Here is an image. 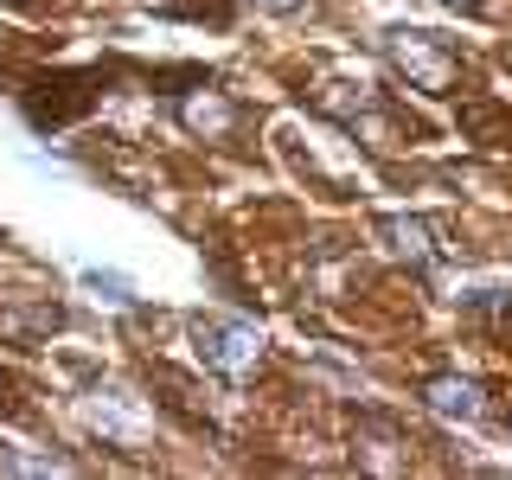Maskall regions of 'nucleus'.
Instances as JSON below:
<instances>
[{"instance_id": "5", "label": "nucleus", "mask_w": 512, "mask_h": 480, "mask_svg": "<svg viewBox=\"0 0 512 480\" xmlns=\"http://www.w3.org/2000/svg\"><path fill=\"white\" fill-rule=\"evenodd\" d=\"M180 122L192 128V135H205V141H218V135H231V122H237V109L224 103L218 90H205V96H186L180 103Z\"/></svg>"}, {"instance_id": "7", "label": "nucleus", "mask_w": 512, "mask_h": 480, "mask_svg": "<svg viewBox=\"0 0 512 480\" xmlns=\"http://www.w3.org/2000/svg\"><path fill=\"white\" fill-rule=\"evenodd\" d=\"M0 474H71L64 455H0Z\"/></svg>"}, {"instance_id": "1", "label": "nucleus", "mask_w": 512, "mask_h": 480, "mask_svg": "<svg viewBox=\"0 0 512 480\" xmlns=\"http://www.w3.org/2000/svg\"><path fill=\"white\" fill-rule=\"evenodd\" d=\"M378 52L397 77H410V90L448 96L461 84V58L448 52V39H436V32H423V26H384Z\"/></svg>"}, {"instance_id": "8", "label": "nucleus", "mask_w": 512, "mask_h": 480, "mask_svg": "<svg viewBox=\"0 0 512 480\" xmlns=\"http://www.w3.org/2000/svg\"><path fill=\"white\" fill-rule=\"evenodd\" d=\"M250 7H263V13H301L308 0H250Z\"/></svg>"}, {"instance_id": "3", "label": "nucleus", "mask_w": 512, "mask_h": 480, "mask_svg": "<svg viewBox=\"0 0 512 480\" xmlns=\"http://www.w3.org/2000/svg\"><path fill=\"white\" fill-rule=\"evenodd\" d=\"M423 404H429V416L461 423V429H474V423H487V416H493V397L480 391L474 378H455V372L429 378V384H423Z\"/></svg>"}, {"instance_id": "2", "label": "nucleus", "mask_w": 512, "mask_h": 480, "mask_svg": "<svg viewBox=\"0 0 512 480\" xmlns=\"http://www.w3.org/2000/svg\"><path fill=\"white\" fill-rule=\"evenodd\" d=\"M186 340L199 352V365L218 372V378H250L256 365H263V333L237 314H192Z\"/></svg>"}, {"instance_id": "4", "label": "nucleus", "mask_w": 512, "mask_h": 480, "mask_svg": "<svg viewBox=\"0 0 512 480\" xmlns=\"http://www.w3.org/2000/svg\"><path fill=\"white\" fill-rule=\"evenodd\" d=\"M372 237H378V250L391 256V263H416V269H429V263L442 256L436 224H429V218H378V224H372Z\"/></svg>"}, {"instance_id": "6", "label": "nucleus", "mask_w": 512, "mask_h": 480, "mask_svg": "<svg viewBox=\"0 0 512 480\" xmlns=\"http://www.w3.org/2000/svg\"><path fill=\"white\" fill-rule=\"evenodd\" d=\"M84 288L96 301H109V308H135V282L116 276V269H84Z\"/></svg>"}, {"instance_id": "9", "label": "nucleus", "mask_w": 512, "mask_h": 480, "mask_svg": "<svg viewBox=\"0 0 512 480\" xmlns=\"http://www.w3.org/2000/svg\"><path fill=\"white\" fill-rule=\"evenodd\" d=\"M442 7H448V13H480L487 0H442Z\"/></svg>"}]
</instances>
